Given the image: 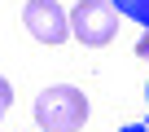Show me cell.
Returning <instances> with one entry per match:
<instances>
[{
	"label": "cell",
	"mask_w": 149,
	"mask_h": 132,
	"mask_svg": "<svg viewBox=\"0 0 149 132\" xmlns=\"http://www.w3.org/2000/svg\"><path fill=\"white\" fill-rule=\"evenodd\" d=\"M35 119L48 132H79L88 119V97L74 84H48L35 97Z\"/></svg>",
	"instance_id": "1"
},
{
	"label": "cell",
	"mask_w": 149,
	"mask_h": 132,
	"mask_svg": "<svg viewBox=\"0 0 149 132\" xmlns=\"http://www.w3.org/2000/svg\"><path fill=\"white\" fill-rule=\"evenodd\" d=\"M118 31V9L110 0H79L70 13V35L88 44V48H105Z\"/></svg>",
	"instance_id": "2"
},
{
	"label": "cell",
	"mask_w": 149,
	"mask_h": 132,
	"mask_svg": "<svg viewBox=\"0 0 149 132\" xmlns=\"http://www.w3.org/2000/svg\"><path fill=\"white\" fill-rule=\"evenodd\" d=\"M22 27L40 40V44H61L70 35V18L61 13L57 0H26L22 9Z\"/></svg>",
	"instance_id": "3"
},
{
	"label": "cell",
	"mask_w": 149,
	"mask_h": 132,
	"mask_svg": "<svg viewBox=\"0 0 149 132\" xmlns=\"http://www.w3.org/2000/svg\"><path fill=\"white\" fill-rule=\"evenodd\" d=\"M110 5H118L123 18H132V22H140L149 31V0H110Z\"/></svg>",
	"instance_id": "4"
},
{
	"label": "cell",
	"mask_w": 149,
	"mask_h": 132,
	"mask_svg": "<svg viewBox=\"0 0 149 132\" xmlns=\"http://www.w3.org/2000/svg\"><path fill=\"white\" fill-rule=\"evenodd\" d=\"M9 106H13V88H9V79L0 75V119L9 114Z\"/></svg>",
	"instance_id": "5"
},
{
	"label": "cell",
	"mask_w": 149,
	"mask_h": 132,
	"mask_svg": "<svg viewBox=\"0 0 149 132\" xmlns=\"http://www.w3.org/2000/svg\"><path fill=\"white\" fill-rule=\"evenodd\" d=\"M118 132H149V123H127V128H118Z\"/></svg>",
	"instance_id": "6"
},
{
	"label": "cell",
	"mask_w": 149,
	"mask_h": 132,
	"mask_svg": "<svg viewBox=\"0 0 149 132\" xmlns=\"http://www.w3.org/2000/svg\"><path fill=\"white\" fill-rule=\"evenodd\" d=\"M136 53H140V57H149V35H145L140 44H136Z\"/></svg>",
	"instance_id": "7"
},
{
	"label": "cell",
	"mask_w": 149,
	"mask_h": 132,
	"mask_svg": "<svg viewBox=\"0 0 149 132\" xmlns=\"http://www.w3.org/2000/svg\"><path fill=\"white\" fill-rule=\"evenodd\" d=\"M145 101H149V79H145Z\"/></svg>",
	"instance_id": "8"
},
{
	"label": "cell",
	"mask_w": 149,
	"mask_h": 132,
	"mask_svg": "<svg viewBox=\"0 0 149 132\" xmlns=\"http://www.w3.org/2000/svg\"><path fill=\"white\" fill-rule=\"evenodd\" d=\"M40 132H48V128H40Z\"/></svg>",
	"instance_id": "9"
}]
</instances>
